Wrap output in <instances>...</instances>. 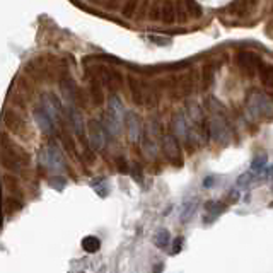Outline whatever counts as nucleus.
Segmentation results:
<instances>
[{"instance_id": "nucleus-1", "label": "nucleus", "mask_w": 273, "mask_h": 273, "mask_svg": "<svg viewBox=\"0 0 273 273\" xmlns=\"http://www.w3.org/2000/svg\"><path fill=\"white\" fill-rule=\"evenodd\" d=\"M0 164L9 172L24 174L31 161H29V155L14 140H11L7 135H2L0 137Z\"/></svg>"}, {"instance_id": "nucleus-22", "label": "nucleus", "mask_w": 273, "mask_h": 273, "mask_svg": "<svg viewBox=\"0 0 273 273\" xmlns=\"http://www.w3.org/2000/svg\"><path fill=\"white\" fill-rule=\"evenodd\" d=\"M89 98L94 106H101L105 103V90H103V84L98 79H93L89 84Z\"/></svg>"}, {"instance_id": "nucleus-15", "label": "nucleus", "mask_w": 273, "mask_h": 273, "mask_svg": "<svg viewBox=\"0 0 273 273\" xmlns=\"http://www.w3.org/2000/svg\"><path fill=\"white\" fill-rule=\"evenodd\" d=\"M205 215H203V220H205L207 224L214 222L215 219L219 217V215H222L225 210H227V203L225 202H220V200H209L205 203Z\"/></svg>"}, {"instance_id": "nucleus-2", "label": "nucleus", "mask_w": 273, "mask_h": 273, "mask_svg": "<svg viewBox=\"0 0 273 273\" xmlns=\"http://www.w3.org/2000/svg\"><path fill=\"white\" fill-rule=\"evenodd\" d=\"M246 111L256 121H271L273 98L261 89H251L246 96Z\"/></svg>"}, {"instance_id": "nucleus-13", "label": "nucleus", "mask_w": 273, "mask_h": 273, "mask_svg": "<svg viewBox=\"0 0 273 273\" xmlns=\"http://www.w3.org/2000/svg\"><path fill=\"white\" fill-rule=\"evenodd\" d=\"M171 130L172 133L181 138L183 142L188 140V133H190V128L188 127V121H186V115L183 111H176L174 115H172V120H171Z\"/></svg>"}, {"instance_id": "nucleus-24", "label": "nucleus", "mask_w": 273, "mask_h": 273, "mask_svg": "<svg viewBox=\"0 0 273 273\" xmlns=\"http://www.w3.org/2000/svg\"><path fill=\"white\" fill-rule=\"evenodd\" d=\"M186 115L192 118V121L195 123H202L203 121V111H202V106L195 101H188L186 103Z\"/></svg>"}, {"instance_id": "nucleus-20", "label": "nucleus", "mask_w": 273, "mask_h": 273, "mask_svg": "<svg viewBox=\"0 0 273 273\" xmlns=\"http://www.w3.org/2000/svg\"><path fill=\"white\" fill-rule=\"evenodd\" d=\"M176 2L174 0H162V11H161V21L164 24H172L177 19Z\"/></svg>"}, {"instance_id": "nucleus-11", "label": "nucleus", "mask_w": 273, "mask_h": 273, "mask_svg": "<svg viewBox=\"0 0 273 273\" xmlns=\"http://www.w3.org/2000/svg\"><path fill=\"white\" fill-rule=\"evenodd\" d=\"M4 123L16 135H24L28 132V123H26L24 116L21 115V111L17 110H7L6 115H4Z\"/></svg>"}, {"instance_id": "nucleus-31", "label": "nucleus", "mask_w": 273, "mask_h": 273, "mask_svg": "<svg viewBox=\"0 0 273 273\" xmlns=\"http://www.w3.org/2000/svg\"><path fill=\"white\" fill-rule=\"evenodd\" d=\"M138 4H140V0H127V4H125V7H123V16L127 17V19L135 16Z\"/></svg>"}, {"instance_id": "nucleus-27", "label": "nucleus", "mask_w": 273, "mask_h": 273, "mask_svg": "<svg viewBox=\"0 0 273 273\" xmlns=\"http://www.w3.org/2000/svg\"><path fill=\"white\" fill-rule=\"evenodd\" d=\"M259 80L266 87H273V65H261L259 67Z\"/></svg>"}, {"instance_id": "nucleus-44", "label": "nucleus", "mask_w": 273, "mask_h": 273, "mask_svg": "<svg viewBox=\"0 0 273 273\" xmlns=\"http://www.w3.org/2000/svg\"><path fill=\"white\" fill-rule=\"evenodd\" d=\"M268 28H270V29H273V21H271V23H270V26H268Z\"/></svg>"}, {"instance_id": "nucleus-4", "label": "nucleus", "mask_w": 273, "mask_h": 273, "mask_svg": "<svg viewBox=\"0 0 273 273\" xmlns=\"http://www.w3.org/2000/svg\"><path fill=\"white\" fill-rule=\"evenodd\" d=\"M161 149L166 159L172 166L176 167H181L185 162V157H183V152H181V145H179V138H177L174 133H164L161 135Z\"/></svg>"}, {"instance_id": "nucleus-23", "label": "nucleus", "mask_w": 273, "mask_h": 273, "mask_svg": "<svg viewBox=\"0 0 273 273\" xmlns=\"http://www.w3.org/2000/svg\"><path fill=\"white\" fill-rule=\"evenodd\" d=\"M152 242L157 246L159 249H167L169 244H171V232H169L167 229H164V227L157 229V231L154 232Z\"/></svg>"}, {"instance_id": "nucleus-17", "label": "nucleus", "mask_w": 273, "mask_h": 273, "mask_svg": "<svg viewBox=\"0 0 273 273\" xmlns=\"http://www.w3.org/2000/svg\"><path fill=\"white\" fill-rule=\"evenodd\" d=\"M106 111L115 116V118H118L120 121L125 120V113H127V110H125L123 101L118 98V94L116 93H111V96L108 98V110Z\"/></svg>"}, {"instance_id": "nucleus-10", "label": "nucleus", "mask_w": 273, "mask_h": 273, "mask_svg": "<svg viewBox=\"0 0 273 273\" xmlns=\"http://www.w3.org/2000/svg\"><path fill=\"white\" fill-rule=\"evenodd\" d=\"M33 116H34V121H36V125L40 127V130L45 135H55L56 133V128H58V125H56V121L51 118L50 116V113L45 110L41 105H38V106H34V110H33Z\"/></svg>"}, {"instance_id": "nucleus-34", "label": "nucleus", "mask_w": 273, "mask_h": 273, "mask_svg": "<svg viewBox=\"0 0 273 273\" xmlns=\"http://www.w3.org/2000/svg\"><path fill=\"white\" fill-rule=\"evenodd\" d=\"M161 11H162V2L161 0H155V2L152 4V7H150V11H149V17L152 21H159L161 19Z\"/></svg>"}, {"instance_id": "nucleus-19", "label": "nucleus", "mask_w": 273, "mask_h": 273, "mask_svg": "<svg viewBox=\"0 0 273 273\" xmlns=\"http://www.w3.org/2000/svg\"><path fill=\"white\" fill-rule=\"evenodd\" d=\"M159 103V87L154 82H144V106L154 108Z\"/></svg>"}, {"instance_id": "nucleus-37", "label": "nucleus", "mask_w": 273, "mask_h": 273, "mask_svg": "<svg viewBox=\"0 0 273 273\" xmlns=\"http://www.w3.org/2000/svg\"><path fill=\"white\" fill-rule=\"evenodd\" d=\"M115 164H116V169H118L121 174H127V172H130V164L123 155H118V157L115 159Z\"/></svg>"}, {"instance_id": "nucleus-28", "label": "nucleus", "mask_w": 273, "mask_h": 273, "mask_svg": "<svg viewBox=\"0 0 273 273\" xmlns=\"http://www.w3.org/2000/svg\"><path fill=\"white\" fill-rule=\"evenodd\" d=\"M183 4L186 7V12H188L193 19H200L203 16V9L200 6V2H197V0H183Z\"/></svg>"}, {"instance_id": "nucleus-12", "label": "nucleus", "mask_w": 273, "mask_h": 273, "mask_svg": "<svg viewBox=\"0 0 273 273\" xmlns=\"http://www.w3.org/2000/svg\"><path fill=\"white\" fill-rule=\"evenodd\" d=\"M67 116L70 121V128L77 137L82 138L84 137V130H85V121L82 118V111L80 106L77 105H67Z\"/></svg>"}, {"instance_id": "nucleus-26", "label": "nucleus", "mask_w": 273, "mask_h": 273, "mask_svg": "<svg viewBox=\"0 0 273 273\" xmlns=\"http://www.w3.org/2000/svg\"><path fill=\"white\" fill-rule=\"evenodd\" d=\"M99 248H101V239L96 236H85L84 239H82V249L85 251V253H98Z\"/></svg>"}, {"instance_id": "nucleus-43", "label": "nucleus", "mask_w": 273, "mask_h": 273, "mask_svg": "<svg viewBox=\"0 0 273 273\" xmlns=\"http://www.w3.org/2000/svg\"><path fill=\"white\" fill-rule=\"evenodd\" d=\"M96 4H101V6H106L108 2H115V0H94Z\"/></svg>"}, {"instance_id": "nucleus-36", "label": "nucleus", "mask_w": 273, "mask_h": 273, "mask_svg": "<svg viewBox=\"0 0 273 273\" xmlns=\"http://www.w3.org/2000/svg\"><path fill=\"white\" fill-rule=\"evenodd\" d=\"M207 106L210 108V110L215 111V115H224V105H220V103L217 101L215 98H207ZM212 111V113H214Z\"/></svg>"}, {"instance_id": "nucleus-39", "label": "nucleus", "mask_w": 273, "mask_h": 273, "mask_svg": "<svg viewBox=\"0 0 273 273\" xmlns=\"http://www.w3.org/2000/svg\"><path fill=\"white\" fill-rule=\"evenodd\" d=\"M258 174L261 176L263 179H271V177H273V166H268V164H266V166L263 167Z\"/></svg>"}, {"instance_id": "nucleus-16", "label": "nucleus", "mask_w": 273, "mask_h": 273, "mask_svg": "<svg viewBox=\"0 0 273 273\" xmlns=\"http://www.w3.org/2000/svg\"><path fill=\"white\" fill-rule=\"evenodd\" d=\"M101 121H103V125H105L108 135H111V137H120L121 130H123V121H120L118 118H115V116L110 115L108 111L103 113Z\"/></svg>"}, {"instance_id": "nucleus-8", "label": "nucleus", "mask_w": 273, "mask_h": 273, "mask_svg": "<svg viewBox=\"0 0 273 273\" xmlns=\"http://www.w3.org/2000/svg\"><path fill=\"white\" fill-rule=\"evenodd\" d=\"M236 63L246 75H254V73L259 70V67L263 65V60L256 51L241 50L239 53L236 55Z\"/></svg>"}, {"instance_id": "nucleus-42", "label": "nucleus", "mask_w": 273, "mask_h": 273, "mask_svg": "<svg viewBox=\"0 0 273 273\" xmlns=\"http://www.w3.org/2000/svg\"><path fill=\"white\" fill-rule=\"evenodd\" d=\"M237 198H239V193H237L236 190H232V192L229 193V200H231V202H236Z\"/></svg>"}, {"instance_id": "nucleus-35", "label": "nucleus", "mask_w": 273, "mask_h": 273, "mask_svg": "<svg viewBox=\"0 0 273 273\" xmlns=\"http://www.w3.org/2000/svg\"><path fill=\"white\" fill-rule=\"evenodd\" d=\"M130 174H132V177L137 183H142V179H144V172H142V167L138 162L130 164Z\"/></svg>"}, {"instance_id": "nucleus-25", "label": "nucleus", "mask_w": 273, "mask_h": 273, "mask_svg": "<svg viewBox=\"0 0 273 273\" xmlns=\"http://www.w3.org/2000/svg\"><path fill=\"white\" fill-rule=\"evenodd\" d=\"M198 209V200H195V198H192V200H188L183 205V210H181V224H186L190 222V219L195 215V212H197Z\"/></svg>"}, {"instance_id": "nucleus-21", "label": "nucleus", "mask_w": 273, "mask_h": 273, "mask_svg": "<svg viewBox=\"0 0 273 273\" xmlns=\"http://www.w3.org/2000/svg\"><path fill=\"white\" fill-rule=\"evenodd\" d=\"M215 80V65L214 62H209L202 67V75H200V82H202V90H207L214 85Z\"/></svg>"}, {"instance_id": "nucleus-14", "label": "nucleus", "mask_w": 273, "mask_h": 273, "mask_svg": "<svg viewBox=\"0 0 273 273\" xmlns=\"http://www.w3.org/2000/svg\"><path fill=\"white\" fill-rule=\"evenodd\" d=\"M127 84H128L132 101L135 103L137 106H144V80L137 79V77H133V75H128Z\"/></svg>"}, {"instance_id": "nucleus-29", "label": "nucleus", "mask_w": 273, "mask_h": 273, "mask_svg": "<svg viewBox=\"0 0 273 273\" xmlns=\"http://www.w3.org/2000/svg\"><path fill=\"white\" fill-rule=\"evenodd\" d=\"M90 186H93V188L96 190V193H98L101 198H106L108 195H110V186H108L105 177H96V181H93V183H90Z\"/></svg>"}, {"instance_id": "nucleus-33", "label": "nucleus", "mask_w": 273, "mask_h": 273, "mask_svg": "<svg viewBox=\"0 0 273 273\" xmlns=\"http://www.w3.org/2000/svg\"><path fill=\"white\" fill-rule=\"evenodd\" d=\"M183 246H185V237L183 236H177L176 239H172V242L169 244V254H177V253H181V249H183Z\"/></svg>"}, {"instance_id": "nucleus-3", "label": "nucleus", "mask_w": 273, "mask_h": 273, "mask_svg": "<svg viewBox=\"0 0 273 273\" xmlns=\"http://www.w3.org/2000/svg\"><path fill=\"white\" fill-rule=\"evenodd\" d=\"M38 161H40V166L43 169L51 172H58V174H62L67 169V162H65L62 149L55 144H48L43 147L40 150V155H38Z\"/></svg>"}, {"instance_id": "nucleus-9", "label": "nucleus", "mask_w": 273, "mask_h": 273, "mask_svg": "<svg viewBox=\"0 0 273 273\" xmlns=\"http://www.w3.org/2000/svg\"><path fill=\"white\" fill-rule=\"evenodd\" d=\"M123 125L127 128V135H128V140L132 144H138L140 142L142 135H144V121L138 116V113L135 111H127L125 113V120H123Z\"/></svg>"}, {"instance_id": "nucleus-6", "label": "nucleus", "mask_w": 273, "mask_h": 273, "mask_svg": "<svg viewBox=\"0 0 273 273\" xmlns=\"http://www.w3.org/2000/svg\"><path fill=\"white\" fill-rule=\"evenodd\" d=\"M87 142L90 145V149L101 152L106 149L108 144V132L103 125V121L99 120H89L87 123Z\"/></svg>"}, {"instance_id": "nucleus-41", "label": "nucleus", "mask_w": 273, "mask_h": 273, "mask_svg": "<svg viewBox=\"0 0 273 273\" xmlns=\"http://www.w3.org/2000/svg\"><path fill=\"white\" fill-rule=\"evenodd\" d=\"M150 40H152L155 45H161V46H166V45L171 43L169 38H159V36H150Z\"/></svg>"}, {"instance_id": "nucleus-32", "label": "nucleus", "mask_w": 273, "mask_h": 273, "mask_svg": "<svg viewBox=\"0 0 273 273\" xmlns=\"http://www.w3.org/2000/svg\"><path fill=\"white\" fill-rule=\"evenodd\" d=\"M266 164H268L266 155H256V157L253 159V162H251V171H254L258 174V172L261 171V169L265 167Z\"/></svg>"}, {"instance_id": "nucleus-38", "label": "nucleus", "mask_w": 273, "mask_h": 273, "mask_svg": "<svg viewBox=\"0 0 273 273\" xmlns=\"http://www.w3.org/2000/svg\"><path fill=\"white\" fill-rule=\"evenodd\" d=\"M251 181H253V172H244V174H241L239 177H237V186L239 188H244V186L251 185Z\"/></svg>"}, {"instance_id": "nucleus-18", "label": "nucleus", "mask_w": 273, "mask_h": 273, "mask_svg": "<svg viewBox=\"0 0 273 273\" xmlns=\"http://www.w3.org/2000/svg\"><path fill=\"white\" fill-rule=\"evenodd\" d=\"M256 2L258 0H234L231 6H229V11H231L234 16L242 17L253 11L254 6H256Z\"/></svg>"}, {"instance_id": "nucleus-7", "label": "nucleus", "mask_w": 273, "mask_h": 273, "mask_svg": "<svg viewBox=\"0 0 273 273\" xmlns=\"http://www.w3.org/2000/svg\"><path fill=\"white\" fill-rule=\"evenodd\" d=\"M209 132H210V140H214L217 145L225 147L229 144L231 132H229V125H227V121H225L224 115L212 116L209 120Z\"/></svg>"}, {"instance_id": "nucleus-30", "label": "nucleus", "mask_w": 273, "mask_h": 273, "mask_svg": "<svg viewBox=\"0 0 273 273\" xmlns=\"http://www.w3.org/2000/svg\"><path fill=\"white\" fill-rule=\"evenodd\" d=\"M48 185L60 193V192H63L65 186H67V179H65L63 176H51L48 179Z\"/></svg>"}, {"instance_id": "nucleus-5", "label": "nucleus", "mask_w": 273, "mask_h": 273, "mask_svg": "<svg viewBox=\"0 0 273 273\" xmlns=\"http://www.w3.org/2000/svg\"><path fill=\"white\" fill-rule=\"evenodd\" d=\"M89 70H93V79H98L103 85L110 87L113 93L116 89H120L121 84H123V75L120 73V70L108 67V65H96V67L89 68Z\"/></svg>"}, {"instance_id": "nucleus-40", "label": "nucleus", "mask_w": 273, "mask_h": 273, "mask_svg": "<svg viewBox=\"0 0 273 273\" xmlns=\"http://www.w3.org/2000/svg\"><path fill=\"white\" fill-rule=\"evenodd\" d=\"M203 188H212V186L217 185V177L215 176H207L205 179H203Z\"/></svg>"}]
</instances>
